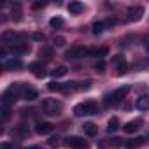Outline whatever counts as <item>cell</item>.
<instances>
[{"instance_id": "obj_1", "label": "cell", "mask_w": 149, "mask_h": 149, "mask_svg": "<svg viewBox=\"0 0 149 149\" xmlns=\"http://www.w3.org/2000/svg\"><path fill=\"white\" fill-rule=\"evenodd\" d=\"M128 91H130V88H128V86H121V88L114 90L112 93L105 95V100H104V104H105L107 107H111V105H118V104H121V102L126 98Z\"/></svg>"}, {"instance_id": "obj_2", "label": "cell", "mask_w": 149, "mask_h": 149, "mask_svg": "<svg viewBox=\"0 0 149 149\" xmlns=\"http://www.w3.org/2000/svg\"><path fill=\"white\" fill-rule=\"evenodd\" d=\"M40 111L47 116H60L61 112V104L56 98H44L40 104Z\"/></svg>"}, {"instance_id": "obj_3", "label": "cell", "mask_w": 149, "mask_h": 149, "mask_svg": "<svg viewBox=\"0 0 149 149\" xmlns=\"http://www.w3.org/2000/svg\"><path fill=\"white\" fill-rule=\"evenodd\" d=\"M74 114L76 116H93L98 114V105L95 102H83L74 107Z\"/></svg>"}, {"instance_id": "obj_4", "label": "cell", "mask_w": 149, "mask_h": 149, "mask_svg": "<svg viewBox=\"0 0 149 149\" xmlns=\"http://www.w3.org/2000/svg\"><path fill=\"white\" fill-rule=\"evenodd\" d=\"M84 56H90V49L84 46H72L65 53V58H68V60H77V58H84Z\"/></svg>"}, {"instance_id": "obj_5", "label": "cell", "mask_w": 149, "mask_h": 149, "mask_svg": "<svg viewBox=\"0 0 149 149\" xmlns=\"http://www.w3.org/2000/svg\"><path fill=\"white\" fill-rule=\"evenodd\" d=\"M63 144H65L67 147H70V149H88V147H90L88 142H86L83 137H77V135H70V137H67Z\"/></svg>"}, {"instance_id": "obj_6", "label": "cell", "mask_w": 149, "mask_h": 149, "mask_svg": "<svg viewBox=\"0 0 149 149\" xmlns=\"http://www.w3.org/2000/svg\"><path fill=\"white\" fill-rule=\"evenodd\" d=\"M142 16H144V7H142V6H132V7H128V11H126V18H128V21H132V23L140 21Z\"/></svg>"}, {"instance_id": "obj_7", "label": "cell", "mask_w": 149, "mask_h": 149, "mask_svg": "<svg viewBox=\"0 0 149 149\" xmlns=\"http://www.w3.org/2000/svg\"><path fill=\"white\" fill-rule=\"evenodd\" d=\"M30 53V44L28 42H16L11 46V54L14 56H21V54H26Z\"/></svg>"}, {"instance_id": "obj_8", "label": "cell", "mask_w": 149, "mask_h": 149, "mask_svg": "<svg viewBox=\"0 0 149 149\" xmlns=\"http://www.w3.org/2000/svg\"><path fill=\"white\" fill-rule=\"evenodd\" d=\"M25 35L21 33V35H18V33H14V32H11V30H6L4 33H2V46H7V44H16L18 42V39H23Z\"/></svg>"}, {"instance_id": "obj_9", "label": "cell", "mask_w": 149, "mask_h": 149, "mask_svg": "<svg viewBox=\"0 0 149 149\" xmlns=\"http://www.w3.org/2000/svg\"><path fill=\"white\" fill-rule=\"evenodd\" d=\"M28 70H32V72H33V76H35L37 79H42V77L46 76L44 65H42L40 61H32V63H28Z\"/></svg>"}, {"instance_id": "obj_10", "label": "cell", "mask_w": 149, "mask_h": 149, "mask_svg": "<svg viewBox=\"0 0 149 149\" xmlns=\"http://www.w3.org/2000/svg\"><path fill=\"white\" fill-rule=\"evenodd\" d=\"M53 130H54V126L47 121H37V125H35V133H39V135H49Z\"/></svg>"}, {"instance_id": "obj_11", "label": "cell", "mask_w": 149, "mask_h": 149, "mask_svg": "<svg viewBox=\"0 0 149 149\" xmlns=\"http://www.w3.org/2000/svg\"><path fill=\"white\" fill-rule=\"evenodd\" d=\"M119 146H123V142H121V139H118V137H114V139H105V140L98 142V149H105V147H119Z\"/></svg>"}, {"instance_id": "obj_12", "label": "cell", "mask_w": 149, "mask_h": 149, "mask_svg": "<svg viewBox=\"0 0 149 149\" xmlns=\"http://www.w3.org/2000/svg\"><path fill=\"white\" fill-rule=\"evenodd\" d=\"M140 125H142V119H133V121H128L123 126V130H125V133H135L140 130Z\"/></svg>"}, {"instance_id": "obj_13", "label": "cell", "mask_w": 149, "mask_h": 149, "mask_svg": "<svg viewBox=\"0 0 149 149\" xmlns=\"http://www.w3.org/2000/svg\"><path fill=\"white\" fill-rule=\"evenodd\" d=\"M144 137H135V139H130V140H125L123 142V146L126 147V149H137V147H142L144 146Z\"/></svg>"}, {"instance_id": "obj_14", "label": "cell", "mask_w": 149, "mask_h": 149, "mask_svg": "<svg viewBox=\"0 0 149 149\" xmlns=\"http://www.w3.org/2000/svg\"><path fill=\"white\" fill-rule=\"evenodd\" d=\"M13 135H14V137H19V139H25V137L30 135V130H28L26 125H18V126H14Z\"/></svg>"}, {"instance_id": "obj_15", "label": "cell", "mask_w": 149, "mask_h": 149, "mask_svg": "<svg viewBox=\"0 0 149 149\" xmlns=\"http://www.w3.org/2000/svg\"><path fill=\"white\" fill-rule=\"evenodd\" d=\"M109 54V47H105V46H102V47H91L90 49V56H95V58H104V56H107Z\"/></svg>"}, {"instance_id": "obj_16", "label": "cell", "mask_w": 149, "mask_h": 149, "mask_svg": "<svg viewBox=\"0 0 149 149\" xmlns=\"http://www.w3.org/2000/svg\"><path fill=\"white\" fill-rule=\"evenodd\" d=\"M135 107H137L139 111H149V95H142V97H139Z\"/></svg>"}, {"instance_id": "obj_17", "label": "cell", "mask_w": 149, "mask_h": 149, "mask_svg": "<svg viewBox=\"0 0 149 149\" xmlns=\"http://www.w3.org/2000/svg\"><path fill=\"white\" fill-rule=\"evenodd\" d=\"M4 68L6 70H19V68H23V61L21 60H9L4 63Z\"/></svg>"}, {"instance_id": "obj_18", "label": "cell", "mask_w": 149, "mask_h": 149, "mask_svg": "<svg viewBox=\"0 0 149 149\" xmlns=\"http://www.w3.org/2000/svg\"><path fill=\"white\" fill-rule=\"evenodd\" d=\"M67 9H68L70 14H81L83 9H84V6H83L81 2H70V4L67 6Z\"/></svg>"}, {"instance_id": "obj_19", "label": "cell", "mask_w": 149, "mask_h": 149, "mask_svg": "<svg viewBox=\"0 0 149 149\" xmlns=\"http://www.w3.org/2000/svg\"><path fill=\"white\" fill-rule=\"evenodd\" d=\"M83 132H84V135H88V137H95L97 132H98V128H97V125H93V123H84V125H83Z\"/></svg>"}, {"instance_id": "obj_20", "label": "cell", "mask_w": 149, "mask_h": 149, "mask_svg": "<svg viewBox=\"0 0 149 149\" xmlns=\"http://www.w3.org/2000/svg\"><path fill=\"white\" fill-rule=\"evenodd\" d=\"M67 72H68V68H67L65 65H60V67H56V68L51 72V76H53V77H63Z\"/></svg>"}, {"instance_id": "obj_21", "label": "cell", "mask_w": 149, "mask_h": 149, "mask_svg": "<svg viewBox=\"0 0 149 149\" xmlns=\"http://www.w3.org/2000/svg\"><path fill=\"white\" fill-rule=\"evenodd\" d=\"M118 128H119V119H118V118H111L109 123H107V132L112 133V132H116Z\"/></svg>"}, {"instance_id": "obj_22", "label": "cell", "mask_w": 149, "mask_h": 149, "mask_svg": "<svg viewBox=\"0 0 149 149\" xmlns=\"http://www.w3.org/2000/svg\"><path fill=\"white\" fill-rule=\"evenodd\" d=\"M0 112H2V121L6 123V121L11 118V105H7V104H2V109H0Z\"/></svg>"}, {"instance_id": "obj_23", "label": "cell", "mask_w": 149, "mask_h": 149, "mask_svg": "<svg viewBox=\"0 0 149 149\" xmlns=\"http://www.w3.org/2000/svg\"><path fill=\"white\" fill-rule=\"evenodd\" d=\"M91 30H93L95 35H98V33H102V32L105 30V23H104V21H95L93 26H91Z\"/></svg>"}, {"instance_id": "obj_24", "label": "cell", "mask_w": 149, "mask_h": 149, "mask_svg": "<svg viewBox=\"0 0 149 149\" xmlns=\"http://www.w3.org/2000/svg\"><path fill=\"white\" fill-rule=\"evenodd\" d=\"M47 90H51V91H63L65 90V83H49L47 84Z\"/></svg>"}, {"instance_id": "obj_25", "label": "cell", "mask_w": 149, "mask_h": 149, "mask_svg": "<svg viewBox=\"0 0 149 149\" xmlns=\"http://www.w3.org/2000/svg\"><path fill=\"white\" fill-rule=\"evenodd\" d=\"M37 97H39V93H37L35 90H32V88H30V90H28V91L23 95V100H26V102H33Z\"/></svg>"}, {"instance_id": "obj_26", "label": "cell", "mask_w": 149, "mask_h": 149, "mask_svg": "<svg viewBox=\"0 0 149 149\" xmlns=\"http://www.w3.org/2000/svg\"><path fill=\"white\" fill-rule=\"evenodd\" d=\"M49 25H51L53 28H60V26L63 25V19L58 18V16H56V18H51V19H49Z\"/></svg>"}, {"instance_id": "obj_27", "label": "cell", "mask_w": 149, "mask_h": 149, "mask_svg": "<svg viewBox=\"0 0 149 149\" xmlns=\"http://www.w3.org/2000/svg\"><path fill=\"white\" fill-rule=\"evenodd\" d=\"M125 61H126V60L123 58V54H116V56H112V65H114L116 68H118L121 63H125Z\"/></svg>"}, {"instance_id": "obj_28", "label": "cell", "mask_w": 149, "mask_h": 149, "mask_svg": "<svg viewBox=\"0 0 149 149\" xmlns=\"http://www.w3.org/2000/svg\"><path fill=\"white\" fill-rule=\"evenodd\" d=\"M128 72V63L125 61V63H121L118 68H116V74H118V76H125V74Z\"/></svg>"}, {"instance_id": "obj_29", "label": "cell", "mask_w": 149, "mask_h": 149, "mask_svg": "<svg viewBox=\"0 0 149 149\" xmlns=\"http://www.w3.org/2000/svg\"><path fill=\"white\" fill-rule=\"evenodd\" d=\"M14 21H19L21 19V11H19V4H16V9H13V16H11Z\"/></svg>"}, {"instance_id": "obj_30", "label": "cell", "mask_w": 149, "mask_h": 149, "mask_svg": "<svg viewBox=\"0 0 149 149\" xmlns=\"http://www.w3.org/2000/svg\"><path fill=\"white\" fill-rule=\"evenodd\" d=\"M33 11H39V9H44L46 7V2H42V0H37V2H32V6H30Z\"/></svg>"}, {"instance_id": "obj_31", "label": "cell", "mask_w": 149, "mask_h": 149, "mask_svg": "<svg viewBox=\"0 0 149 149\" xmlns=\"http://www.w3.org/2000/svg\"><path fill=\"white\" fill-rule=\"evenodd\" d=\"M40 56H44L46 60H51V56H53V51H51L49 47H44V49H40Z\"/></svg>"}, {"instance_id": "obj_32", "label": "cell", "mask_w": 149, "mask_h": 149, "mask_svg": "<svg viewBox=\"0 0 149 149\" xmlns=\"http://www.w3.org/2000/svg\"><path fill=\"white\" fill-rule=\"evenodd\" d=\"M105 67H107V65H105V61H104V60H98V61L95 63V70H97V72H104V70H105Z\"/></svg>"}, {"instance_id": "obj_33", "label": "cell", "mask_w": 149, "mask_h": 149, "mask_svg": "<svg viewBox=\"0 0 149 149\" xmlns=\"http://www.w3.org/2000/svg\"><path fill=\"white\" fill-rule=\"evenodd\" d=\"M79 90H83V91H86V90H90L91 88V81L90 79H86V81H83V83H79V86H77Z\"/></svg>"}, {"instance_id": "obj_34", "label": "cell", "mask_w": 149, "mask_h": 149, "mask_svg": "<svg viewBox=\"0 0 149 149\" xmlns=\"http://www.w3.org/2000/svg\"><path fill=\"white\" fill-rule=\"evenodd\" d=\"M32 37H33V40H39V42H40V40H44V39H46V37H44V33H42V32H35V33H33V35H32Z\"/></svg>"}, {"instance_id": "obj_35", "label": "cell", "mask_w": 149, "mask_h": 149, "mask_svg": "<svg viewBox=\"0 0 149 149\" xmlns=\"http://www.w3.org/2000/svg\"><path fill=\"white\" fill-rule=\"evenodd\" d=\"M53 42H54V46H63V44H65V39H63V37H54Z\"/></svg>"}, {"instance_id": "obj_36", "label": "cell", "mask_w": 149, "mask_h": 149, "mask_svg": "<svg viewBox=\"0 0 149 149\" xmlns=\"http://www.w3.org/2000/svg\"><path fill=\"white\" fill-rule=\"evenodd\" d=\"M19 112H21L23 118H26V116H32V114H33V109H21Z\"/></svg>"}, {"instance_id": "obj_37", "label": "cell", "mask_w": 149, "mask_h": 149, "mask_svg": "<svg viewBox=\"0 0 149 149\" xmlns=\"http://www.w3.org/2000/svg\"><path fill=\"white\" fill-rule=\"evenodd\" d=\"M0 149H14V144H9V142H2Z\"/></svg>"}, {"instance_id": "obj_38", "label": "cell", "mask_w": 149, "mask_h": 149, "mask_svg": "<svg viewBox=\"0 0 149 149\" xmlns=\"http://www.w3.org/2000/svg\"><path fill=\"white\" fill-rule=\"evenodd\" d=\"M58 140H60L58 137H51V139H49V146H56V144H58Z\"/></svg>"}, {"instance_id": "obj_39", "label": "cell", "mask_w": 149, "mask_h": 149, "mask_svg": "<svg viewBox=\"0 0 149 149\" xmlns=\"http://www.w3.org/2000/svg\"><path fill=\"white\" fill-rule=\"evenodd\" d=\"M25 149H40L39 146H28V147H25Z\"/></svg>"}, {"instance_id": "obj_40", "label": "cell", "mask_w": 149, "mask_h": 149, "mask_svg": "<svg viewBox=\"0 0 149 149\" xmlns=\"http://www.w3.org/2000/svg\"><path fill=\"white\" fill-rule=\"evenodd\" d=\"M146 47H147V49H149V39H147V42H146Z\"/></svg>"}]
</instances>
